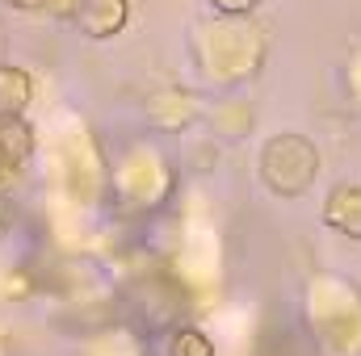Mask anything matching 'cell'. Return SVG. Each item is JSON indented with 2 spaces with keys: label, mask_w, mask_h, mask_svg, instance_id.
Returning a JSON list of instances; mask_svg holds the SVG:
<instances>
[{
  "label": "cell",
  "mask_w": 361,
  "mask_h": 356,
  "mask_svg": "<svg viewBox=\"0 0 361 356\" xmlns=\"http://www.w3.org/2000/svg\"><path fill=\"white\" fill-rule=\"evenodd\" d=\"M34 155V130L25 113H0V184H13Z\"/></svg>",
  "instance_id": "obj_3"
},
{
  "label": "cell",
  "mask_w": 361,
  "mask_h": 356,
  "mask_svg": "<svg viewBox=\"0 0 361 356\" xmlns=\"http://www.w3.org/2000/svg\"><path fill=\"white\" fill-rule=\"evenodd\" d=\"M68 13H72V25L92 38V42H105V38H118L130 21V0H68Z\"/></svg>",
  "instance_id": "obj_2"
},
{
  "label": "cell",
  "mask_w": 361,
  "mask_h": 356,
  "mask_svg": "<svg viewBox=\"0 0 361 356\" xmlns=\"http://www.w3.org/2000/svg\"><path fill=\"white\" fill-rule=\"evenodd\" d=\"M21 13H47V8H68V0H8Z\"/></svg>",
  "instance_id": "obj_8"
},
{
  "label": "cell",
  "mask_w": 361,
  "mask_h": 356,
  "mask_svg": "<svg viewBox=\"0 0 361 356\" xmlns=\"http://www.w3.org/2000/svg\"><path fill=\"white\" fill-rule=\"evenodd\" d=\"M261 0H210V8H219L223 17H248Z\"/></svg>",
  "instance_id": "obj_7"
},
{
  "label": "cell",
  "mask_w": 361,
  "mask_h": 356,
  "mask_svg": "<svg viewBox=\"0 0 361 356\" xmlns=\"http://www.w3.org/2000/svg\"><path fill=\"white\" fill-rule=\"evenodd\" d=\"M319 177V151L311 139L286 130V134H273L269 143L261 147V180L273 197H302Z\"/></svg>",
  "instance_id": "obj_1"
},
{
  "label": "cell",
  "mask_w": 361,
  "mask_h": 356,
  "mask_svg": "<svg viewBox=\"0 0 361 356\" xmlns=\"http://www.w3.org/2000/svg\"><path fill=\"white\" fill-rule=\"evenodd\" d=\"M324 227L345 239H361V184H336L324 197Z\"/></svg>",
  "instance_id": "obj_4"
},
{
  "label": "cell",
  "mask_w": 361,
  "mask_h": 356,
  "mask_svg": "<svg viewBox=\"0 0 361 356\" xmlns=\"http://www.w3.org/2000/svg\"><path fill=\"white\" fill-rule=\"evenodd\" d=\"M34 101V76L17 63H0V113H25Z\"/></svg>",
  "instance_id": "obj_5"
},
{
  "label": "cell",
  "mask_w": 361,
  "mask_h": 356,
  "mask_svg": "<svg viewBox=\"0 0 361 356\" xmlns=\"http://www.w3.org/2000/svg\"><path fill=\"white\" fill-rule=\"evenodd\" d=\"M349 92H353V101L361 105V55L353 59V68H349Z\"/></svg>",
  "instance_id": "obj_9"
},
{
  "label": "cell",
  "mask_w": 361,
  "mask_h": 356,
  "mask_svg": "<svg viewBox=\"0 0 361 356\" xmlns=\"http://www.w3.org/2000/svg\"><path fill=\"white\" fill-rule=\"evenodd\" d=\"M169 356H214V340L202 327H180L169 340Z\"/></svg>",
  "instance_id": "obj_6"
}]
</instances>
